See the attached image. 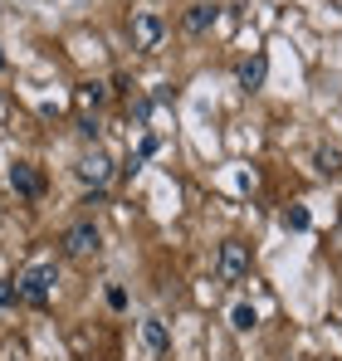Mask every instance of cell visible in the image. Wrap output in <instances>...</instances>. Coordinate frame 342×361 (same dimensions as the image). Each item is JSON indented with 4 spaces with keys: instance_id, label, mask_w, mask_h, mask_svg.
I'll list each match as a JSON object with an SVG mask.
<instances>
[{
    "instance_id": "cell-4",
    "label": "cell",
    "mask_w": 342,
    "mask_h": 361,
    "mask_svg": "<svg viewBox=\"0 0 342 361\" xmlns=\"http://www.w3.org/2000/svg\"><path fill=\"white\" fill-rule=\"evenodd\" d=\"M73 171H78V180H88L93 190H103V185H108V176H113V161H108V152H98V147H93V152H88Z\"/></svg>"
},
{
    "instance_id": "cell-14",
    "label": "cell",
    "mask_w": 342,
    "mask_h": 361,
    "mask_svg": "<svg viewBox=\"0 0 342 361\" xmlns=\"http://www.w3.org/2000/svg\"><path fill=\"white\" fill-rule=\"evenodd\" d=\"M152 113H157V93H147V98H137V103H132V122H137V127H147Z\"/></svg>"
},
{
    "instance_id": "cell-2",
    "label": "cell",
    "mask_w": 342,
    "mask_h": 361,
    "mask_svg": "<svg viewBox=\"0 0 342 361\" xmlns=\"http://www.w3.org/2000/svg\"><path fill=\"white\" fill-rule=\"evenodd\" d=\"M244 274H249V249L235 244V240L220 244V254H216V279H220V283H240Z\"/></svg>"
},
{
    "instance_id": "cell-19",
    "label": "cell",
    "mask_w": 342,
    "mask_h": 361,
    "mask_svg": "<svg viewBox=\"0 0 342 361\" xmlns=\"http://www.w3.org/2000/svg\"><path fill=\"white\" fill-rule=\"evenodd\" d=\"M0 68H5V49H0Z\"/></svg>"
},
{
    "instance_id": "cell-5",
    "label": "cell",
    "mask_w": 342,
    "mask_h": 361,
    "mask_svg": "<svg viewBox=\"0 0 342 361\" xmlns=\"http://www.w3.org/2000/svg\"><path fill=\"white\" fill-rule=\"evenodd\" d=\"M10 190L25 195V200H40V195H45V176H40L30 161H15V166H10Z\"/></svg>"
},
{
    "instance_id": "cell-3",
    "label": "cell",
    "mask_w": 342,
    "mask_h": 361,
    "mask_svg": "<svg viewBox=\"0 0 342 361\" xmlns=\"http://www.w3.org/2000/svg\"><path fill=\"white\" fill-rule=\"evenodd\" d=\"M162 35H167V20H162V15H152V10L132 15V44H137V49H157Z\"/></svg>"
},
{
    "instance_id": "cell-6",
    "label": "cell",
    "mask_w": 342,
    "mask_h": 361,
    "mask_svg": "<svg viewBox=\"0 0 342 361\" xmlns=\"http://www.w3.org/2000/svg\"><path fill=\"white\" fill-rule=\"evenodd\" d=\"M64 249H69V254H98V249H103V235H98V225H93V220L73 225V230L64 235Z\"/></svg>"
},
{
    "instance_id": "cell-15",
    "label": "cell",
    "mask_w": 342,
    "mask_h": 361,
    "mask_svg": "<svg viewBox=\"0 0 342 361\" xmlns=\"http://www.w3.org/2000/svg\"><path fill=\"white\" fill-rule=\"evenodd\" d=\"M103 98H108V88H103V83H83V88H78V103H83V108H98Z\"/></svg>"
},
{
    "instance_id": "cell-17",
    "label": "cell",
    "mask_w": 342,
    "mask_h": 361,
    "mask_svg": "<svg viewBox=\"0 0 342 361\" xmlns=\"http://www.w3.org/2000/svg\"><path fill=\"white\" fill-rule=\"evenodd\" d=\"M108 307L122 312V307H127V288H117V283H113V288H108Z\"/></svg>"
},
{
    "instance_id": "cell-7",
    "label": "cell",
    "mask_w": 342,
    "mask_h": 361,
    "mask_svg": "<svg viewBox=\"0 0 342 361\" xmlns=\"http://www.w3.org/2000/svg\"><path fill=\"white\" fill-rule=\"evenodd\" d=\"M264 78H269V54H249V59L240 63V88H244V93L264 88Z\"/></svg>"
},
{
    "instance_id": "cell-11",
    "label": "cell",
    "mask_w": 342,
    "mask_h": 361,
    "mask_svg": "<svg viewBox=\"0 0 342 361\" xmlns=\"http://www.w3.org/2000/svg\"><path fill=\"white\" fill-rule=\"evenodd\" d=\"M230 327H235V332H254V327H259L254 302H235V307H230Z\"/></svg>"
},
{
    "instance_id": "cell-18",
    "label": "cell",
    "mask_w": 342,
    "mask_h": 361,
    "mask_svg": "<svg viewBox=\"0 0 342 361\" xmlns=\"http://www.w3.org/2000/svg\"><path fill=\"white\" fill-rule=\"evenodd\" d=\"M78 137H88V142H98V122H93V118H78Z\"/></svg>"
},
{
    "instance_id": "cell-9",
    "label": "cell",
    "mask_w": 342,
    "mask_h": 361,
    "mask_svg": "<svg viewBox=\"0 0 342 361\" xmlns=\"http://www.w3.org/2000/svg\"><path fill=\"white\" fill-rule=\"evenodd\" d=\"M142 342H147V352H167V322H162V317H147V322H142Z\"/></svg>"
},
{
    "instance_id": "cell-12",
    "label": "cell",
    "mask_w": 342,
    "mask_h": 361,
    "mask_svg": "<svg viewBox=\"0 0 342 361\" xmlns=\"http://www.w3.org/2000/svg\"><path fill=\"white\" fill-rule=\"evenodd\" d=\"M279 225H284V230H293V235H303V230L313 225V215H308V205H284Z\"/></svg>"
},
{
    "instance_id": "cell-1",
    "label": "cell",
    "mask_w": 342,
    "mask_h": 361,
    "mask_svg": "<svg viewBox=\"0 0 342 361\" xmlns=\"http://www.w3.org/2000/svg\"><path fill=\"white\" fill-rule=\"evenodd\" d=\"M54 283H59V269H54V264H30V269L20 274V298H30L35 307H45L49 293H54Z\"/></svg>"
},
{
    "instance_id": "cell-16",
    "label": "cell",
    "mask_w": 342,
    "mask_h": 361,
    "mask_svg": "<svg viewBox=\"0 0 342 361\" xmlns=\"http://www.w3.org/2000/svg\"><path fill=\"white\" fill-rule=\"evenodd\" d=\"M15 302H20V283L0 279V312H5V307H15Z\"/></svg>"
},
{
    "instance_id": "cell-10",
    "label": "cell",
    "mask_w": 342,
    "mask_h": 361,
    "mask_svg": "<svg viewBox=\"0 0 342 361\" xmlns=\"http://www.w3.org/2000/svg\"><path fill=\"white\" fill-rule=\"evenodd\" d=\"M313 171H318V176H338L342 171V152L338 147H318V152H313Z\"/></svg>"
},
{
    "instance_id": "cell-8",
    "label": "cell",
    "mask_w": 342,
    "mask_h": 361,
    "mask_svg": "<svg viewBox=\"0 0 342 361\" xmlns=\"http://www.w3.org/2000/svg\"><path fill=\"white\" fill-rule=\"evenodd\" d=\"M220 25V5H191L186 10V30L191 35H206V30H216Z\"/></svg>"
},
{
    "instance_id": "cell-13",
    "label": "cell",
    "mask_w": 342,
    "mask_h": 361,
    "mask_svg": "<svg viewBox=\"0 0 342 361\" xmlns=\"http://www.w3.org/2000/svg\"><path fill=\"white\" fill-rule=\"evenodd\" d=\"M157 152H162V137H157V132H147V137H142V147H137V157H132V171H137L142 161H152Z\"/></svg>"
}]
</instances>
